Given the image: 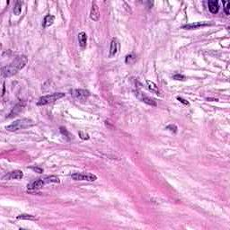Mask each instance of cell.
Wrapping results in <instances>:
<instances>
[{"mask_svg":"<svg viewBox=\"0 0 230 230\" xmlns=\"http://www.w3.org/2000/svg\"><path fill=\"white\" fill-rule=\"evenodd\" d=\"M118 40L116 38H112V42H111V47H110V57H113L116 55L117 51H118Z\"/></svg>","mask_w":230,"mask_h":230,"instance_id":"cell-11","label":"cell"},{"mask_svg":"<svg viewBox=\"0 0 230 230\" xmlns=\"http://www.w3.org/2000/svg\"><path fill=\"white\" fill-rule=\"evenodd\" d=\"M72 94L78 100L85 101L89 97L90 93L86 90H83V89H76V90L72 91Z\"/></svg>","mask_w":230,"mask_h":230,"instance_id":"cell-7","label":"cell"},{"mask_svg":"<svg viewBox=\"0 0 230 230\" xmlns=\"http://www.w3.org/2000/svg\"><path fill=\"white\" fill-rule=\"evenodd\" d=\"M32 169H33L34 171H37V172H42V169L38 168V167H32Z\"/></svg>","mask_w":230,"mask_h":230,"instance_id":"cell-25","label":"cell"},{"mask_svg":"<svg viewBox=\"0 0 230 230\" xmlns=\"http://www.w3.org/2000/svg\"><path fill=\"white\" fill-rule=\"evenodd\" d=\"M60 132H61V134H62V135H64L65 137H67V138L69 139V137H70V135H69L68 131L65 129L64 127H60Z\"/></svg>","mask_w":230,"mask_h":230,"instance_id":"cell-19","label":"cell"},{"mask_svg":"<svg viewBox=\"0 0 230 230\" xmlns=\"http://www.w3.org/2000/svg\"><path fill=\"white\" fill-rule=\"evenodd\" d=\"M35 123L32 120L28 119V118H23V119H20L17 120L13 123H11L10 125H8L7 127V130L9 131H17L20 129H24L32 127Z\"/></svg>","mask_w":230,"mask_h":230,"instance_id":"cell-3","label":"cell"},{"mask_svg":"<svg viewBox=\"0 0 230 230\" xmlns=\"http://www.w3.org/2000/svg\"><path fill=\"white\" fill-rule=\"evenodd\" d=\"M17 219H26V220H37V218L29 214H21L17 217Z\"/></svg>","mask_w":230,"mask_h":230,"instance_id":"cell-17","label":"cell"},{"mask_svg":"<svg viewBox=\"0 0 230 230\" xmlns=\"http://www.w3.org/2000/svg\"><path fill=\"white\" fill-rule=\"evenodd\" d=\"M23 177V173L20 170H15L13 172H10L9 173L6 174L3 180H20Z\"/></svg>","mask_w":230,"mask_h":230,"instance_id":"cell-9","label":"cell"},{"mask_svg":"<svg viewBox=\"0 0 230 230\" xmlns=\"http://www.w3.org/2000/svg\"><path fill=\"white\" fill-rule=\"evenodd\" d=\"M28 62V58L26 56L22 55L14 58V60L7 66H5L1 69V74L4 78H10L15 75L16 73L21 70L25 67V65Z\"/></svg>","mask_w":230,"mask_h":230,"instance_id":"cell-1","label":"cell"},{"mask_svg":"<svg viewBox=\"0 0 230 230\" xmlns=\"http://www.w3.org/2000/svg\"><path fill=\"white\" fill-rule=\"evenodd\" d=\"M78 42L79 46L82 49H85L86 47V43H87V35L85 32H81L78 34Z\"/></svg>","mask_w":230,"mask_h":230,"instance_id":"cell-13","label":"cell"},{"mask_svg":"<svg viewBox=\"0 0 230 230\" xmlns=\"http://www.w3.org/2000/svg\"><path fill=\"white\" fill-rule=\"evenodd\" d=\"M229 8H230V4L229 2H225V7H224V11H225V14L227 15L229 14Z\"/></svg>","mask_w":230,"mask_h":230,"instance_id":"cell-20","label":"cell"},{"mask_svg":"<svg viewBox=\"0 0 230 230\" xmlns=\"http://www.w3.org/2000/svg\"><path fill=\"white\" fill-rule=\"evenodd\" d=\"M65 93H53L51 94H48V95H45L40 98V100L38 101L37 102V105L39 106H44V105H47V104H50L56 101L59 100L60 98L64 97Z\"/></svg>","mask_w":230,"mask_h":230,"instance_id":"cell-4","label":"cell"},{"mask_svg":"<svg viewBox=\"0 0 230 230\" xmlns=\"http://www.w3.org/2000/svg\"><path fill=\"white\" fill-rule=\"evenodd\" d=\"M134 93H135V96H136L137 98H138L139 101L147 103V104H148V105H151V106H157V102L154 100V99L150 98V97H148V95H146V94L142 93V92L137 90V91L134 92Z\"/></svg>","mask_w":230,"mask_h":230,"instance_id":"cell-6","label":"cell"},{"mask_svg":"<svg viewBox=\"0 0 230 230\" xmlns=\"http://www.w3.org/2000/svg\"><path fill=\"white\" fill-rule=\"evenodd\" d=\"M21 110H22V104L21 103H19V104H17V105H16V106L13 109V111L10 112V114H9L10 116H9L8 118H11V117H13L14 115L15 116V115L17 114V112H20Z\"/></svg>","mask_w":230,"mask_h":230,"instance_id":"cell-18","label":"cell"},{"mask_svg":"<svg viewBox=\"0 0 230 230\" xmlns=\"http://www.w3.org/2000/svg\"><path fill=\"white\" fill-rule=\"evenodd\" d=\"M54 20H55V17L53 15H50V14H48L44 17V20H43V27L44 28H47V27H50V25L53 24L54 22Z\"/></svg>","mask_w":230,"mask_h":230,"instance_id":"cell-14","label":"cell"},{"mask_svg":"<svg viewBox=\"0 0 230 230\" xmlns=\"http://www.w3.org/2000/svg\"><path fill=\"white\" fill-rule=\"evenodd\" d=\"M50 182H59V178L55 175H51V176H46L44 178H41V179L35 180L34 182H31L28 186V192H34V191H38L40 189H42L45 184H48Z\"/></svg>","mask_w":230,"mask_h":230,"instance_id":"cell-2","label":"cell"},{"mask_svg":"<svg viewBox=\"0 0 230 230\" xmlns=\"http://www.w3.org/2000/svg\"><path fill=\"white\" fill-rule=\"evenodd\" d=\"M71 177L75 181H87V182H93L97 179L96 175L90 172H75L72 174Z\"/></svg>","mask_w":230,"mask_h":230,"instance_id":"cell-5","label":"cell"},{"mask_svg":"<svg viewBox=\"0 0 230 230\" xmlns=\"http://www.w3.org/2000/svg\"><path fill=\"white\" fill-rule=\"evenodd\" d=\"M22 6V2H21V1H16V3H15L14 7V14L15 15H19V14H21Z\"/></svg>","mask_w":230,"mask_h":230,"instance_id":"cell-16","label":"cell"},{"mask_svg":"<svg viewBox=\"0 0 230 230\" xmlns=\"http://www.w3.org/2000/svg\"><path fill=\"white\" fill-rule=\"evenodd\" d=\"M172 78L174 80H181V81H183L185 79V77L183 75H180V74H176L172 77Z\"/></svg>","mask_w":230,"mask_h":230,"instance_id":"cell-22","label":"cell"},{"mask_svg":"<svg viewBox=\"0 0 230 230\" xmlns=\"http://www.w3.org/2000/svg\"><path fill=\"white\" fill-rule=\"evenodd\" d=\"M177 100L180 101L181 102H182L183 104H185V105H189V102L186 100H184L183 98H182V97H177Z\"/></svg>","mask_w":230,"mask_h":230,"instance_id":"cell-24","label":"cell"},{"mask_svg":"<svg viewBox=\"0 0 230 230\" xmlns=\"http://www.w3.org/2000/svg\"><path fill=\"white\" fill-rule=\"evenodd\" d=\"M90 18L93 21H98L100 18V11H99V7L97 6V4L95 2H93L92 5V8H91V12H90Z\"/></svg>","mask_w":230,"mask_h":230,"instance_id":"cell-10","label":"cell"},{"mask_svg":"<svg viewBox=\"0 0 230 230\" xmlns=\"http://www.w3.org/2000/svg\"><path fill=\"white\" fill-rule=\"evenodd\" d=\"M147 85L148 86V89L150 90L151 92H153V93H157L158 94L159 93V90H158V86L154 83V82H152V81H149V80H148L147 81Z\"/></svg>","mask_w":230,"mask_h":230,"instance_id":"cell-15","label":"cell"},{"mask_svg":"<svg viewBox=\"0 0 230 230\" xmlns=\"http://www.w3.org/2000/svg\"><path fill=\"white\" fill-rule=\"evenodd\" d=\"M167 129H170L172 132H176L177 131V128H176V126L175 125H169V126H167Z\"/></svg>","mask_w":230,"mask_h":230,"instance_id":"cell-23","label":"cell"},{"mask_svg":"<svg viewBox=\"0 0 230 230\" xmlns=\"http://www.w3.org/2000/svg\"><path fill=\"white\" fill-rule=\"evenodd\" d=\"M78 135L82 139H89V135L86 134V132H84V131H79Z\"/></svg>","mask_w":230,"mask_h":230,"instance_id":"cell-21","label":"cell"},{"mask_svg":"<svg viewBox=\"0 0 230 230\" xmlns=\"http://www.w3.org/2000/svg\"><path fill=\"white\" fill-rule=\"evenodd\" d=\"M208 6L209 11L212 13V14H216L218 12L219 10V6H218V2L215 1V0H210L208 2Z\"/></svg>","mask_w":230,"mask_h":230,"instance_id":"cell-12","label":"cell"},{"mask_svg":"<svg viewBox=\"0 0 230 230\" xmlns=\"http://www.w3.org/2000/svg\"><path fill=\"white\" fill-rule=\"evenodd\" d=\"M210 24H211V22H192V23H189V24H186V25H183L182 28L186 29V30H194V29L201 28V27H203V26H208V25H210Z\"/></svg>","mask_w":230,"mask_h":230,"instance_id":"cell-8","label":"cell"}]
</instances>
